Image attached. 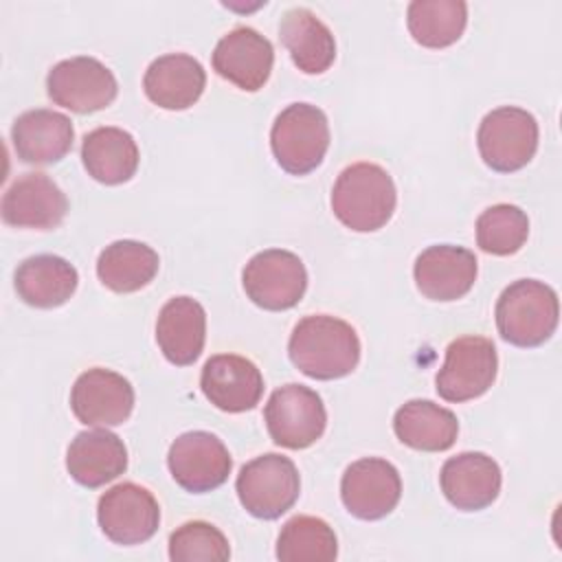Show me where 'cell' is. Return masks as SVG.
Instances as JSON below:
<instances>
[{
    "instance_id": "484cf974",
    "label": "cell",
    "mask_w": 562,
    "mask_h": 562,
    "mask_svg": "<svg viewBox=\"0 0 562 562\" xmlns=\"http://www.w3.org/2000/svg\"><path fill=\"white\" fill-rule=\"evenodd\" d=\"M393 430L395 437L413 450L441 452L454 443L459 422L452 411L430 400H411L397 408Z\"/></svg>"
},
{
    "instance_id": "d6986e66",
    "label": "cell",
    "mask_w": 562,
    "mask_h": 562,
    "mask_svg": "<svg viewBox=\"0 0 562 562\" xmlns=\"http://www.w3.org/2000/svg\"><path fill=\"white\" fill-rule=\"evenodd\" d=\"M439 483L450 505L461 512H479L496 501L501 468L485 452H461L443 463Z\"/></svg>"
},
{
    "instance_id": "8fae6325",
    "label": "cell",
    "mask_w": 562,
    "mask_h": 562,
    "mask_svg": "<svg viewBox=\"0 0 562 562\" xmlns=\"http://www.w3.org/2000/svg\"><path fill=\"white\" fill-rule=\"evenodd\" d=\"M97 520L105 538L116 544L147 542L160 522V507L154 494L136 483H119L101 494Z\"/></svg>"
},
{
    "instance_id": "ba28073f",
    "label": "cell",
    "mask_w": 562,
    "mask_h": 562,
    "mask_svg": "<svg viewBox=\"0 0 562 562\" xmlns=\"http://www.w3.org/2000/svg\"><path fill=\"white\" fill-rule=\"evenodd\" d=\"M268 432L277 446L301 450L323 437L327 413L321 395L303 384L277 389L263 411Z\"/></svg>"
},
{
    "instance_id": "7402d4cb",
    "label": "cell",
    "mask_w": 562,
    "mask_h": 562,
    "mask_svg": "<svg viewBox=\"0 0 562 562\" xmlns=\"http://www.w3.org/2000/svg\"><path fill=\"white\" fill-rule=\"evenodd\" d=\"M206 72L187 53H169L149 64L143 77L145 94L162 110H187L204 92Z\"/></svg>"
},
{
    "instance_id": "9c48e42d",
    "label": "cell",
    "mask_w": 562,
    "mask_h": 562,
    "mask_svg": "<svg viewBox=\"0 0 562 562\" xmlns=\"http://www.w3.org/2000/svg\"><path fill=\"white\" fill-rule=\"evenodd\" d=\"M498 356L490 338L461 336L446 349L435 384L446 402H468L483 395L496 380Z\"/></svg>"
},
{
    "instance_id": "7a4b0ae2",
    "label": "cell",
    "mask_w": 562,
    "mask_h": 562,
    "mask_svg": "<svg viewBox=\"0 0 562 562\" xmlns=\"http://www.w3.org/2000/svg\"><path fill=\"white\" fill-rule=\"evenodd\" d=\"M393 178L375 162H356L340 171L331 189V211L351 231L382 228L395 211Z\"/></svg>"
},
{
    "instance_id": "f546056e",
    "label": "cell",
    "mask_w": 562,
    "mask_h": 562,
    "mask_svg": "<svg viewBox=\"0 0 562 562\" xmlns=\"http://www.w3.org/2000/svg\"><path fill=\"white\" fill-rule=\"evenodd\" d=\"M336 555V533L316 516L290 518L277 538V558L281 562H331Z\"/></svg>"
},
{
    "instance_id": "44dd1931",
    "label": "cell",
    "mask_w": 562,
    "mask_h": 562,
    "mask_svg": "<svg viewBox=\"0 0 562 562\" xmlns=\"http://www.w3.org/2000/svg\"><path fill=\"white\" fill-rule=\"evenodd\" d=\"M206 340V312L191 296L169 299L156 321V342L162 356L176 364H193Z\"/></svg>"
},
{
    "instance_id": "4fadbf2b",
    "label": "cell",
    "mask_w": 562,
    "mask_h": 562,
    "mask_svg": "<svg viewBox=\"0 0 562 562\" xmlns=\"http://www.w3.org/2000/svg\"><path fill=\"white\" fill-rule=\"evenodd\" d=\"M400 496V472L386 459H358L345 470L340 481V498L347 512L360 520L384 518L395 509Z\"/></svg>"
},
{
    "instance_id": "d4e9b609",
    "label": "cell",
    "mask_w": 562,
    "mask_h": 562,
    "mask_svg": "<svg viewBox=\"0 0 562 562\" xmlns=\"http://www.w3.org/2000/svg\"><path fill=\"white\" fill-rule=\"evenodd\" d=\"M279 37L299 70L325 72L336 59V42L325 22L305 7H294L279 22Z\"/></svg>"
},
{
    "instance_id": "4dcf8cb0",
    "label": "cell",
    "mask_w": 562,
    "mask_h": 562,
    "mask_svg": "<svg viewBox=\"0 0 562 562\" xmlns=\"http://www.w3.org/2000/svg\"><path fill=\"white\" fill-rule=\"evenodd\" d=\"M529 235V217L520 206L494 204L476 220V244L490 255L518 252Z\"/></svg>"
},
{
    "instance_id": "277c9868",
    "label": "cell",
    "mask_w": 562,
    "mask_h": 562,
    "mask_svg": "<svg viewBox=\"0 0 562 562\" xmlns=\"http://www.w3.org/2000/svg\"><path fill=\"white\" fill-rule=\"evenodd\" d=\"M270 147L279 167L292 176L314 171L329 147V123L312 103H290L272 123Z\"/></svg>"
},
{
    "instance_id": "8992f818",
    "label": "cell",
    "mask_w": 562,
    "mask_h": 562,
    "mask_svg": "<svg viewBox=\"0 0 562 562\" xmlns=\"http://www.w3.org/2000/svg\"><path fill=\"white\" fill-rule=\"evenodd\" d=\"M483 162L501 173L522 169L538 149V123L531 112L503 105L487 112L476 134Z\"/></svg>"
},
{
    "instance_id": "5bb4252c",
    "label": "cell",
    "mask_w": 562,
    "mask_h": 562,
    "mask_svg": "<svg viewBox=\"0 0 562 562\" xmlns=\"http://www.w3.org/2000/svg\"><path fill=\"white\" fill-rule=\"evenodd\" d=\"M70 408L86 426H119L132 415L134 389L121 373L94 367L75 380Z\"/></svg>"
},
{
    "instance_id": "6da1fadb",
    "label": "cell",
    "mask_w": 562,
    "mask_h": 562,
    "mask_svg": "<svg viewBox=\"0 0 562 562\" xmlns=\"http://www.w3.org/2000/svg\"><path fill=\"white\" fill-rule=\"evenodd\" d=\"M288 353L292 364L307 378L338 380L358 367L360 338L347 321L312 314L294 325Z\"/></svg>"
},
{
    "instance_id": "3957f363",
    "label": "cell",
    "mask_w": 562,
    "mask_h": 562,
    "mask_svg": "<svg viewBox=\"0 0 562 562\" xmlns=\"http://www.w3.org/2000/svg\"><path fill=\"white\" fill-rule=\"evenodd\" d=\"M558 294L542 281L518 279L496 301L498 334L516 347H538L558 327Z\"/></svg>"
},
{
    "instance_id": "603a6c76",
    "label": "cell",
    "mask_w": 562,
    "mask_h": 562,
    "mask_svg": "<svg viewBox=\"0 0 562 562\" xmlns=\"http://www.w3.org/2000/svg\"><path fill=\"white\" fill-rule=\"evenodd\" d=\"M68 474L83 487H101L127 468V448L114 432L83 430L79 432L66 452Z\"/></svg>"
},
{
    "instance_id": "7c38bea8",
    "label": "cell",
    "mask_w": 562,
    "mask_h": 562,
    "mask_svg": "<svg viewBox=\"0 0 562 562\" xmlns=\"http://www.w3.org/2000/svg\"><path fill=\"white\" fill-rule=\"evenodd\" d=\"M173 481L193 494L220 487L233 468L228 448L206 430H191L173 439L167 454Z\"/></svg>"
},
{
    "instance_id": "f1b7e54d",
    "label": "cell",
    "mask_w": 562,
    "mask_h": 562,
    "mask_svg": "<svg viewBox=\"0 0 562 562\" xmlns=\"http://www.w3.org/2000/svg\"><path fill=\"white\" fill-rule=\"evenodd\" d=\"M468 22V4L461 0H415L408 4L406 24L413 40L426 48L454 44Z\"/></svg>"
},
{
    "instance_id": "2e32d148",
    "label": "cell",
    "mask_w": 562,
    "mask_h": 562,
    "mask_svg": "<svg viewBox=\"0 0 562 562\" xmlns=\"http://www.w3.org/2000/svg\"><path fill=\"white\" fill-rule=\"evenodd\" d=\"M68 211L64 191L46 173L20 176L2 195V220L18 228L50 231L61 224Z\"/></svg>"
},
{
    "instance_id": "ac0fdd59",
    "label": "cell",
    "mask_w": 562,
    "mask_h": 562,
    "mask_svg": "<svg viewBox=\"0 0 562 562\" xmlns=\"http://www.w3.org/2000/svg\"><path fill=\"white\" fill-rule=\"evenodd\" d=\"M415 285L430 301H457L476 281V257L468 248L437 244L415 259Z\"/></svg>"
},
{
    "instance_id": "30bf717a",
    "label": "cell",
    "mask_w": 562,
    "mask_h": 562,
    "mask_svg": "<svg viewBox=\"0 0 562 562\" xmlns=\"http://www.w3.org/2000/svg\"><path fill=\"white\" fill-rule=\"evenodd\" d=\"M46 92L55 105L77 114L108 108L119 92L112 70L94 57H70L55 64L46 77Z\"/></svg>"
},
{
    "instance_id": "52a82bcc",
    "label": "cell",
    "mask_w": 562,
    "mask_h": 562,
    "mask_svg": "<svg viewBox=\"0 0 562 562\" xmlns=\"http://www.w3.org/2000/svg\"><path fill=\"white\" fill-rule=\"evenodd\" d=\"M246 296L270 312L294 307L307 288V272L299 255L281 248L261 250L241 272Z\"/></svg>"
},
{
    "instance_id": "cb8c5ba5",
    "label": "cell",
    "mask_w": 562,
    "mask_h": 562,
    "mask_svg": "<svg viewBox=\"0 0 562 562\" xmlns=\"http://www.w3.org/2000/svg\"><path fill=\"white\" fill-rule=\"evenodd\" d=\"M79 274L70 261L57 255H35L15 270V292L33 307L50 310L64 305L77 290Z\"/></svg>"
},
{
    "instance_id": "9a60e30c",
    "label": "cell",
    "mask_w": 562,
    "mask_h": 562,
    "mask_svg": "<svg viewBox=\"0 0 562 562\" xmlns=\"http://www.w3.org/2000/svg\"><path fill=\"white\" fill-rule=\"evenodd\" d=\"M213 70L246 92H257L270 77L274 50L268 37L250 26L228 31L213 50Z\"/></svg>"
},
{
    "instance_id": "4316f807",
    "label": "cell",
    "mask_w": 562,
    "mask_h": 562,
    "mask_svg": "<svg viewBox=\"0 0 562 562\" xmlns=\"http://www.w3.org/2000/svg\"><path fill=\"white\" fill-rule=\"evenodd\" d=\"M81 160L97 182L121 184L138 169V145L121 127H97L81 143Z\"/></svg>"
},
{
    "instance_id": "1f68e13d",
    "label": "cell",
    "mask_w": 562,
    "mask_h": 562,
    "mask_svg": "<svg viewBox=\"0 0 562 562\" xmlns=\"http://www.w3.org/2000/svg\"><path fill=\"white\" fill-rule=\"evenodd\" d=\"M169 558L173 562H224L231 558V547L215 525L191 520L169 536Z\"/></svg>"
},
{
    "instance_id": "83f0119b",
    "label": "cell",
    "mask_w": 562,
    "mask_h": 562,
    "mask_svg": "<svg viewBox=\"0 0 562 562\" xmlns=\"http://www.w3.org/2000/svg\"><path fill=\"white\" fill-rule=\"evenodd\" d=\"M158 252L134 239H119L105 246L97 259V274L105 288L119 294L145 288L158 272Z\"/></svg>"
},
{
    "instance_id": "5b68a950",
    "label": "cell",
    "mask_w": 562,
    "mask_h": 562,
    "mask_svg": "<svg viewBox=\"0 0 562 562\" xmlns=\"http://www.w3.org/2000/svg\"><path fill=\"white\" fill-rule=\"evenodd\" d=\"M235 490L248 514L255 518L274 520L296 503L301 479L292 459L268 452L248 461L239 470Z\"/></svg>"
},
{
    "instance_id": "ffe728a7",
    "label": "cell",
    "mask_w": 562,
    "mask_h": 562,
    "mask_svg": "<svg viewBox=\"0 0 562 562\" xmlns=\"http://www.w3.org/2000/svg\"><path fill=\"white\" fill-rule=\"evenodd\" d=\"M11 140L22 162L53 165L70 151L75 130L66 114L37 108L20 114L13 121Z\"/></svg>"
},
{
    "instance_id": "e0dca14e",
    "label": "cell",
    "mask_w": 562,
    "mask_h": 562,
    "mask_svg": "<svg viewBox=\"0 0 562 562\" xmlns=\"http://www.w3.org/2000/svg\"><path fill=\"white\" fill-rule=\"evenodd\" d=\"M204 397L226 413H244L259 404L263 378L255 362L237 353H220L206 360L200 375Z\"/></svg>"
}]
</instances>
